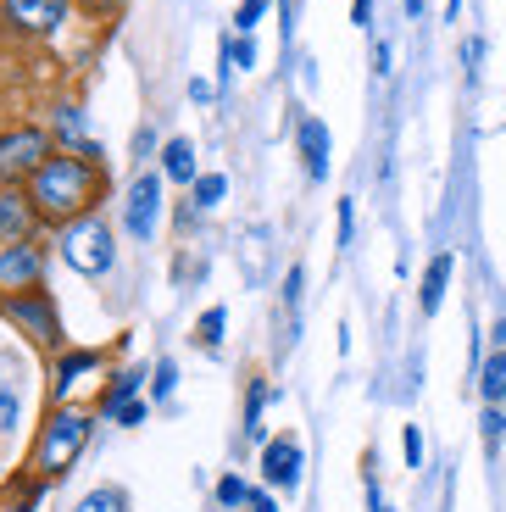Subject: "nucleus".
<instances>
[{"label":"nucleus","instance_id":"1","mask_svg":"<svg viewBox=\"0 0 506 512\" xmlns=\"http://www.w3.org/2000/svg\"><path fill=\"white\" fill-rule=\"evenodd\" d=\"M106 184H112V179H106L101 162H89V156H78V151H56L51 162L23 184V190L34 195L39 218L51 223V229H62V223H73V218L101 212Z\"/></svg>","mask_w":506,"mask_h":512},{"label":"nucleus","instance_id":"2","mask_svg":"<svg viewBox=\"0 0 506 512\" xmlns=\"http://www.w3.org/2000/svg\"><path fill=\"white\" fill-rule=\"evenodd\" d=\"M95 407H78V401H51L45 407V418L34 423V446H28V479H45V485H56V479H67L78 468V457L89 451V440H95Z\"/></svg>","mask_w":506,"mask_h":512},{"label":"nucleus","instance_id":"3","mask_svg":"<svg viewBox=\"0 0 506 512\" xmlns=\"http://www.w3.org/2000/svg\"><path fill=\"white\" fill-rule=\"evenodd\" d=\"M51 245L78 279H112L117 273V229L106 212H89V218H73L62 229H51Z\"/></svg>","mask_w":506,"mask_h":512},{"label":"nucleus","instance_id":"4","mask_svg":"<svg viewBox=\"0 0 506 512\" xmlns=\"http://www.w3.org/2000/svg\"><path fill=\"white\" fill-rule=\"evenodd\" d=\"M0 323H6V329H17V340H23V346H34L45 362L62 357V351L73 346V340H67V329H62V307H56L51 290L0 295Z\"/></svg>","mask_w":506,"mask_h":512},{"label":"nucleus","instance_id":"5","mask_svg":"<svg viewBox=\"0 0 506 512\" xmlns=\"http://www.w3.org/2000/svg\"><path fill=\"white\" fill-rule=\"evenodd\" d=\"M51 156H56L51 128H39V123L0 128V184H28Z\"/></svg>","mask_w":506,"mask_h":512},{"label":"nucleus","instance_id":"6","mask_svg":"<svg viewBox=\"0 0 506 512\" xmlns=\"http://www.w3.org/2000/svg\"><path fill=\"white\" fill-rule=\"evenodd\" d=\"M162 206H167V179L162 167H140L123 190V234L134 245H151L162 229Z\"/></svg>","mask_w":506,"mask_h":512},{"label":"nucleus","instance_id":"7","mask_svg":"<svg viewBox=\"0 0 506 512\" xmlns=\"http://www.w3.org/2000/svg\"><path fill=\"white\" fill-rule=\"evenodd\" d=\"M106 373H112V351H101V346H67L62 357L45 362V390H51V401H73L84 384H95V379L106 384Z\"/></svg>","mask_w":506,"mask_h":512},{"label":"nucleus","instance_id":"8","mask_svg":"<svg viewBox=\"0 0 506 512\" xmlns=\"http://www.w3.org/2000/svg\"><path fill=\"white\" fill-rule=\"evenodd\" d=\"M45 273H51V240H12V245H0V295L45 290Z\"/></svg>","mask_w":506,"mask_h":512},{"label":"nucleus","instance_id":"9","mask_svg":"<svg viewBox=\"0 0 506 512\" xmlns=\"http://www.w3.org/2000/svg\"><path fill=\"white\" fill-rule=\"evenodd\" d=\"M0 23L28 39H56L73 23V0H0Z\"/></svg>","mask_w":506,"mask_h":512},{"label":"nucleus","instance_id":"10","mask_svg":"<svg viewBox=\"0 0 506 512\" xmlns=\"http://www.w3.org/2000/svg\"><path fill=\"white\" fill-rule=\"evenodd\" d=\"M301 479H306V446H301V435H273L262 446V485L273 490V496H295L301 490Z\"/></svg>","mask_w":506,"mask_h":512},{"label":"nucleus","instance_id":"11","mask_svg":"<svg viewBox=\"0 0 506 512\" xmlns=\"http://www.w3.org/2000/svg\"><path fill=\"white\" fill-rule=\"evenodd\" d=\"M12 240H51V223L39 218L34 195L23 184H0V245Z\"/></svg>","mask_w":506,"mask_h":512},{"label":"nucleus","instance_id":"12","mask_svg":"<svg viewBox=\"0 0 506 512\" xmlns=\"http://www.w3.org/2000/svg\"><path fill=\"white\" fill-rule=\"evenodd\" d=\"M145 390H151V362H123V368L106 373V384L95 390V401H89V407H95V418L112 423L117 412H123L128 401H140Z\"/></svg>","mask_w":506,"mask_h":512},{"label":"nucleus","instance_id":"13","mask_svg":"<svg viewBox=\"0 0 506 512\" xmlns=\"http://www.w3.org/2000/svg\"><path fill=\"white\" fill-rule=\"evenodd\" d=\"M295 151H301V167H306V179H312V184L329 179V167H334V134H329V123H323V117H312V112L295 117Z\"/></svg>","mask_w":506,"mask_h":512},{"label":"nucleus","instance_id":"14","mask_svg":"<svg viewBox=\"0 0 506 512\" xmlns=\"http://www.w3.org/2000/svg\"><path fill=\"white\" fill-rule=\"evenodd\" d=\"M51 140H56V151H78V156L106 167V151L95 145V134H89V123H84V106H73V101L51 106Z\"/></svg>","mask_w":506,"mask_h":512},{"label":"nucleus","instance_id":"15","mask_svg":"<svg viewBox=\"0 0 506 512\" xmlns=\"http://www.w3.org/2000/svg\"><path fill=\"white\" fill-rule=\"evenodd\" d=\"M267 401H279V390H273L262 373H245V423H240V429H245V440H251L256 451L273 440V435H267V423H262L267 418Z\"/></svg>","mask_w":506,"mask_h":512},{"label":"nucleus","instance_id":"16","mask_svg":"<svg viewBox=\"0 0 506 512\" xmlns=\"http://www.w3.org/2000/svg\"><path fill=\"white\" fill-rule=\"evenodd\" d=\"M451 273H456V256H451V251H434V256H429V268H423V279H418V312H423V318H434V312L445 307Z\"/></svg>","mask_w":506,"mask_h":512},{"label":"nucleus","instance_id":"17","mask_svg":"<svg viewBox=\"0 0 506 512\" xmlns=\"http://www.w3.org/2000/svg\"><path fill=\"white\" fill-rule=\"evenodd\" d=\"M156 167H162V179H167V184H184V190H190V184L201 179V167H195V140H184V134L162 140V156H156Z\"/></svg>","mask_w":506,"mask_h":512},{"label":"nucleus","instance_id":"18","mask_svg":"<svg viewBox=\"0 0 506 512\" xmlns=\"http://www.w3.org/2000/svg\"><path fill=\"white\" fill-rule=\"evenodd\" d=\"M240 262H245V284L267 279V262H273V229H267V223H251V229L240 234Z\"/></svg>","mask_w":506,"mask_h":512},{"label":"nucleus","instance_id":"19","mask_svg":"<svg viewBox=\"0 0 506 512\" xmlns=\"http://www.w3.org/2000/svg\"><path fill=\"white\" fill-rule=\"evenodd\" d=\"M190 340H195V351H201V357H223V351H228V307H223V301H217V307H206L201 318H195Z\"/></svg>","mask_w":506,"mask_h":512},{"label":"nucleus","instance_id":"20","mask_svg":"<svg viewBox=\"0 0 506 512\" xmlns=\"http://www.w3.org/2000/svg\"><path fill=\"white\" fill-rule=\"evenodd\" d=\"M473 396H479V407H506V346L479 362V373H473Z\"/></svg>","mask_w":506,"mask_h":512},{"label":"nucleus","instance_id":"21","mask_svg":"<svg viewBox=\"0 0 506 512\" xmlns=\"http://www.w3.org/2000/svg\"><path fill=\"white\" fill-rule=\"evenodd\" d=\"M251 496H256V485H251L245 474H223V479L212 485V501H217L223 512H245V507H251Z\"/></svg>","mask_w":506,"mask_h":512},{"label":"nucleus","instance_id":"22","mask_svg":"<svg viewBox=\"0 0 506 512\" xmlns=\"http://www.w3.org/2000/svg\"><path fill=\"white\" fill-rule=\"evenodd\" d=\"M190 201L201 206V212H217V206L228 201V173H217V167H201V179L190 184Z\"/></svg>","mask_w":506,"mask_h":512},{"label":"nucleus","instance_id":"23","mask_svg":"<svg viewBox=\"0 0 506 512\" xmlns=\"http://www.w3.org/2000/svg\"><path fill=\"white\" fill-rule=\"evenodd\" d=\"M73 512H128V490L123 485H95L73 501Z\"/></svg>","mask_w":506,"mask_h":512},{"label":"nucleus","instance_id":"24","mask_svg":"<svg viewBox=\"0 0 506 512\" xmlns=\"http://www.w3.org/2000/svg\"><path fill=\"white\" fill-rule=\"evenodd\" d=\"M479 440H484V457H501L506 446V407H479Z\"/></svg>","mask_w":506,"mask_h":512},{"label":"nucleus","instance_id":"25","mask_svg":"<svg viewBox=\"0 0 506 512\" xmlns=\"http://www.w3.org/2000/svg\"><path fill=\"white\" fill-rule=\"evenodd\" d=\"M173 396H178V362L173 357H156L151 362V401H156V407H173Z\"/></svg>","mask_w":506,"mask_h":512},{"label":"nucleus","instance_id":"26","mask_svg":"<svg viewBox=\"0 0 506 512\" xmlns=\"http://www.w3.org/2000/svg\"><path fill=\"white\" fill-rule=\"evenodd\" d=\"M17 423H23V390L0 379V435H17Z\"/></svg>","mask_w":506,"mask_h":512},{"label":"nucleus","instance_id":"27","mask_svg":"<svg viewBox=\"0 0 506 512\" xmlns=\"http://www.w3.org/2000/svg\"><path fill=\"white\" fill-rule=\"evenodd\" d=\"M334 240H340V251L356 240V195H340V206H334Z\"/></svg>","mask_w":506,"mask_h":512},{"label":"nucleus","instance_id":"28","mask_svg":"<svg viewBox=\"0 0 506 512\" xmlns=\"http://www.w3.org/2000/svg\"><path fill=\"white\" fill-rule=\"evenodd\" d=\"M401 457H406V468H412V474H418L423 457H429V446H423V429H418V423H401Z\"/></svg>","mask_w":506,"mask_h":512},{"label":"nucleus","instance_id":"29","mask_svg":"<svg viewBox=\"0 0 506 512\" xmlns=\"http://www.w3.org/2000/svg\"><path fill=\"white\" fill-rule=\"evenodd\" d=\"M273 0H240V12H234V34H256V23L267 17Z\"/></svg>","mask_w":506,"mask_h":512},{"label":"nucleus","instance_id":"30","mask_svg":"<svg viewBox=\"0 0 506 512\" xmlns=\"http://www.w3.org/2000/svg\"><path fill=\"white\" fill-rule=\"evenodd\" d=\"M228 56H234L240 73H251V67H256V39L251 34H228Z\"/></svg>","mask_w":506,"mask_h":512},{"label":"nucleus","instance_id":"31","mask_svg":"<svg viewBox=\"0 0 506 512\" xmlns=\"http://www.w3.org/2000/svg\"><path fill=\"white\" fill-rule=\"evenodd\" d=\"M151 412H156V401H151V396H140V401H128V407L117 412L112 423H117V429H140V423L151 418Z\"/></svg>","mask_w":506,"mask_h":512},{"label":"nucleus","instance_id":"32","mask_svg":"<svg viewBox=\"0 0 506 512\" xmlns=\"http://www.w3.org/2000/svg\"><path fill=\"white\" fill-rule=\"evenodd\" d=\"M462 62H468V78H479V62H484V39L468 34V45H462Z\"/></svg>","mask_w":506,"mask_h":512},{"label":"nucleus","instance_id":"33","mask_svg":"<svg viewBox=\"0 0 506 512\" xmlns=\"http://www.w3.org/2000/svg\"><path fill=\"white\" fill-rule=\"evenodd\" d=\"M245 512H284V507H279V496H273V490L256 479V496H251V507H245Z\"/></svg>","mask_w":506,"mask_h":512},{"label":"nucleus","instance_id":"34","mask_svg":"<svg viewBox=\"0 0 506 512\" xmlns=\"http://www.w3.org/2000/svg\"><path fill=\"white\" fill-rule=\"evenodd\" d=\"M390 62H395L390 39H373V73H379V78H390Z\"/></svg>","mask_w":506,"mask_h":512},{"label":"nucleus","instance_id":"35","mask_svg":"<svg viewBox=\"0 0 506 512\" xmlns=\"http://www.w3.org/2000/svg\"><path fill=\"white\" fill-rule=\"evenodd\" d=\"M212 95H223V90H217V78H190V101L195 106H206Z\"/></svg>","mask_w":506,"mask_h":512},{"label":"nucleus","instance_id":"36","mask_svg":"<svg viewBox=\"0 0 506 512\" xmlns=\"http://www.w3.org/2000/svg\"><path fill=\"white\" fill-rule=\"evenodd\" d=\"M351 23L356 28H373V0H351Z\"/></svg>","mask_w":506,"mask_h":512},{"label":"nucleus","instance_id":"37","mask_svg":"<svg viewBox=\"0 0 506 512\" xmlns=\"http://www.w3.org/2000/svg\"><path fill=\"white\" fill-rule=\"evenodd\" d=\"M506 346V318H495L490 323V351H501Z\"/></svg>","mask_w":506,"mask_h":512},{"label":"nucleus","instance_id":"38","mask_svg":"<svg viewBox=\"0 0 506 512\" xmlns=\"http://www.w3.org/2000/svg\"><path fill=\"white\" fill-rule=\"evenodd\" d=\"M401 6H406V17H412V23L423 17V0H401Z\"/></svg>","mask_w":506,"mask_h":512},{"label":"nucleus","instance_id":"39","mask_svg":"<svg viewBox=\"0 0 506 512\" xmlns=\"http://www.w3.org/2000/svg\"><path fill=\"white\" fill-rule=\"evenodd\" d=\"M462 17V0H445V23H456Z\"/></svg>","mask_w":506,"mask_h":512},{"label":"nucleus","instance_id":"40","mask_svg":"<svg viewBox=\"0 0 506 512\" xmlns=\"http://www.w3.org/2000/svg\"><path fill=\"white\" fill-rule=\"evenodd\" d=\"M217 512H223V507H217Z\"/></svg>","mask_w":506,"mask_h":512}]
</instances>
